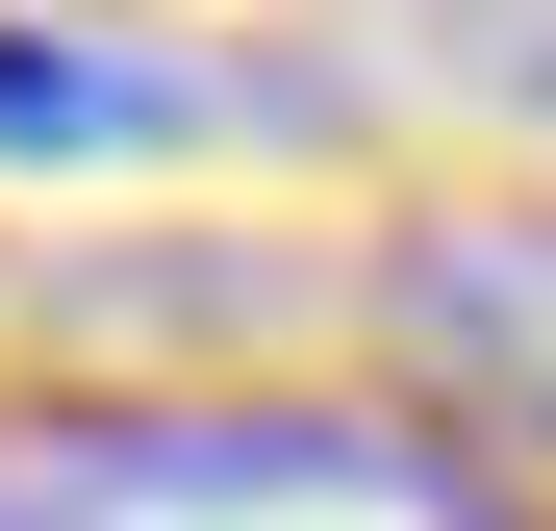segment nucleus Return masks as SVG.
<instances>
[{
    "mask_svg": "<svg viewBox=\"0 0 556 531\" xmlns=\"http://www.w3.org/2000/svg\"><path fill=\"white\" fill-rule=\"evenodd\" d=\"M405 51H430V76H481V102H531V127H556V0H405Z\"/></svg>",
    "mask_w": 556,
    "mask_h": 531,
    "instance_id": "obj_3",
    "label": "nucleus"
},
{
    "mask_svg": "<svg viewBox=\"0 0 556 531\" xmlns=\"http://www.w3.org/2000/svg\"><path fill=\"white\" fill-rule=\"evenodd\" d=\"M304 76L253 51H177L127 0H0V152H203V127H278Z\"/></svg>",
    "mask_w": 556,
    "mask_h": 531,
    "instance_id": "obj_2",
    "label": "nucleus"
},
{
    "mask_svg": "<svg viewBox=\"0 0 556 531\" xmlns=\"http://www.w3.org/2000/svg\"><path fill=\"white\" fill-rule=\"evenodd\" d=\"M380 354L481 430V456L556 481V203H430V228L380 253Z\"/></svg>",
    "mask_w": 556,
    "mask_h": 531,
    "instance_id": "obj_1",
    "label": "nucleus"
}]
</instances>
